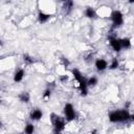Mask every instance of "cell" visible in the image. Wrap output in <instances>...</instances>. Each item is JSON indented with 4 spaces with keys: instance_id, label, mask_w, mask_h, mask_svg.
<instances>
[{
    "instance_id": "1",
    "label": "cell",
    "mask_w": 134,
    "mask_h": 134,
    "mask_svg": "<svg viewBox=\"0 0 134 134\" xmlns=\"http://www.w3.org/2000/svg\"><path fill=\"white\" fill-rule=\"evenodd\" d=\"M129 119L133 120V115L130 114L128 110H115L109 114V120L111 122H124Z\"/></svg>"
},
{
    "instance_id": "2",
    "label": "cell",
    "mask_w": 134,
    "mask_h": 134,
    "mask_svg": "<svg viewBox=\"0 0 134 134\" xmlns=\"http://www.w3.org/2000/svg\"><path fill=\"white\" fill-rule=\"evenodd\" d=\"M72 74L74 76V79L79 82V89L81 91V94L83 96H86L88 93V86H87V80L85 79V76L82 74V72L79 69H72Z\"/></svg>"
},
{
    "instance_id": "3",
    "label": "cell",
    "mask_w": 134,
    "mask_h": 134,
    "mask_svg": "<svg viewBox=\"0 0 134 134\" xmlns=\"http://www.w3.org/2000/svg\"><path fill=\"white\" fill-rule=\"evenodd\" d=\"M50 120L53 127V133L54 134H61L62 131L65 129V119L61 116H59L55 113L50 114Z\"/></svg>"
},
{
    "instance_id": "4",
    "label": "cell",
    "mask_w": 134,
    "mask_h": 134,
    "mask_svg": "<svg viewBox=\"0 0 134 134\" xmlns=\"http://www.w3.org/2000/svg\"><path fill=\"white\" fill-rule=\"evenodd\" d=\"M110 18L112 20L113 27H119L124 24V15L121 14L120 10H113L111 13Z\"/></svg>"
},
{
    "instance_id": "5",
    "label": "cell",
    "mask_w": 134,
    "mask_h": 134,
    "mask_svg": "<svg viewBox=\"0 0 134 134\" xmlns=\"http://www.w3.org/2000/svg\"><path fill=\"white\" fill-rule=\"evenodd\" d=\"M64 115H65V119L67 121H72L75 118V111H74L72 104L67 103L64 106Z\"/></svg>"
},
{
    "instance_id": "6",
    "label": "cell",
    "mask_w": 134,
    "mask_h": 134,
    "mask_svg": "<svg viewBox=\"0 0 134 134\" xmlns=\"http://www.w3.org/2000/svg\"><path fill=\"white\" fill-rule=\"evenodd\" d=\"M42 117H43V112H42L40 109H38V108L32 109V110L30 111V113H29V118H30L31 120L37 121V120H40Z\"/></svg>"
},
{
    "instance_id": "7",
    "label": "cell",
    "mask_w": 134,
    "mask_h": 134,
    "mask_svg": "<svg viewBox=\"0 0 134 134\" xmlns=\"http://www.w3.org/2000/svg\"><path fill=\"white\" fill-rule=\"evenodd\" d=\"M109 42H110V45H111V47L113 48L114 51H116V52L120 51L121 46H120V43H119V39L110 37V38H109Z\"/></svg>"
},
{
    "instance_id": "8",
    "label": "cell",
    "mask_w": 134,
    "mask_h": 134,
    "mask_svg": "<svg viewBox=\"0 0 134 134\" xmlns=\"http://www.w3.org/2000/svg\"><path fill=\"white\" fill-rule=\"evenodd\" d=\"M95 67L98 71H104L108 68V62L104 59H97L95 61Z\"/></svg>"
},
{
    "instance_id": "9",
    "label": "cell",
    "mask_w": 134,
    "mask_h": 134,
    "mask_svg": "<svg viewBox=\"0 0 134 134\" xmlns=\"http://www.w3.org/2000/svg\"><path fill=\"white\" fill-rule=\"evenodd\" d=\"M50 17H51V16H50L49 14H46V13L40 10L39 14H38V21H39L41 24H44V23H46V22L50 19Z\"/></svg>"
},
{
    "instance_id": "10",
    "label": "cell",
    "mask_w": 134,
    "mask_h": 134,
    "mask_svg": "<svg viewBox=\"0 0 134 134\" xmlns=\"http://www.w3.org/2000/svg\"><path fill=\"white\" fill-rule=\"evenodd\" d=\"M24 74H25V72H24L23 69L17 70V71L15 72V74H14V82H16V83L21 82V81L23 80V77H24Z\"/></svg>"
},
{
    "instance_id": "11",
    "label": "cell",
    "mask_w": 134,
    "mask_h": 134,
    "mask_svg": "<svg viewBox=\"0 0 134 134\" xmlns=\"http://www.w3.org/2000/svg\"><path fill=\"white\" fill-rule=\"evenodd\" d=\"M19 100H20L21 103H24V104L29 103V100H30V95H29V93L26 92V91L21 92V93L19 94Z\"/></svg>"
},
{
    "instance_id": "12",
    "label": "cell",
    "mask_w": 134,
    "mask_h": 134,
    "mask_svg": "<svg viewBox=\"0 0 134 134\" xmlns=\"http://www.w3.org/2000/svg\"><path fill=\"white\" fill-rule=\"evenodd\" d=\"M119 43H120L121 48H126V49L131 48V40H130L129 38H122V39H119Z\"/></svg>"
},
{
    "instance_id": "13",
    "label": "cell",
    "mask_w": 134,
    "mask_h": 134,
    "mask_svg": "<svg viewBox=\"0 0 134 134\" xmlns=\"http://www.w3.org/2000/svg\"><path fill=\"white\" fill-rule=\"evenodd\" d=\"M85 16H86L87 18H89V19H94V18L96 17V13H95L94 8H92V7H87V8L85 9Z\"/></svg>"
},
{
    "instance_id": "14",
    "label": "cell",
    "mask_w": 134,
    "mask_h": 134,
    "mask_svg": "<svg viewBox=\"0 0 134 134\" xmlns=\"http://www.w3.org/2000/svg\"><path fill=\"white\" fill-rule=\"evenodd\" d=\"M72 7H73V2H72V1H65V2H64L63 8H64V10L66 12V14H69L70 10L72 9Z\"/></svg>"
},
{
    "instance_id": "15",
    "label": "cell",
    "mask_w": 134,
    "mask_h": 134,
    "mask_svg": "<svg viewBox=\"0 0 134 134\" xmlns=\"http://www.w3.org/2000/svg\"><path fill=\"white\" fill-rule=\"evenodd\" d=\"M97 84V77L96 76H91L87 80V86L88 87H94Z\"/></svg>"
},
{
    "instance_id": "16",
    "label": "cell",
    "mask_w": 134,
    "mask_h": 134,
    "mask_svg": "<svg viewBox=\"0 0 134 134\" xmlns=\"http://www.w3.org/2000/svg\"><path fill=\"white\" fill-rule=\"evenodd\" d=\"M34 131H35V126H34L32 124L29 122V124H27V125L25 126V129H24L25 134H32Z\"/></svg>"
},
{
    "instance_id": "17",
    "label": "cell",
    "mask_w": 134,
    "mask_h": 134,
    "mask_svg": "<svg viewBox=\"0 0 134 134\" xmlns=\"http://www.w3.org/2000/svg\"><path fill=\"white\" fill-rule=\"evenodd\" d=\"M23 61H24L25 64H28V65H30V64H32V63L35 62L34 58L30 57L29 54H24V55H23Z\"/></svg>"
},
{
    "instance_id": "18",
    "label": "cell",
    "mask_w": 134,
    "mask_h": 134,
    "mask_svg": "<svg viewBox=\"0 0 134 134\" xmlns=\"http://www.w3.org/2000/svg\"><path fill=\"white\" fill-rule=\"evenodd\" d=\"M118 66H119L118 60H117V59H113V60L111 61V64L109 65V68H110V69H116Z\"/></svg>"
},
{
    "instance_id": "19",
    "label": "cell",
    "mask_w": 134,
    "mask_h": 134,
    "mask_svg": "<svg viewBox=\"0 0 134 134\" xmlns=\"http://www.w3.org/2000/svg\"><path fill=\"white\" fill-rule=\"evenodd\" d=\"M50 94H51V89H50V87H48V88L44 91V93H43V98H45V99L49 98V97H50Z\"/></svg>"
},
{
    "instance_id": "20",
    "label": "cell",
    "mask_w": 134,
    "mask_h": 134,
    "mask_svg": "<svg viewBox=\"0 0 134 134\" xmlns=\"http://www.w3.org/2000/svg\"><path fill=\"white\" fill-rule=\"evenodd\" d=\"M67 80H68V76H67V75H65V76H62V77H61V81H63V82H64V81H67Z\"/></svg>"
},
{
    "instance_id": "21",
    "label": "cell",
    "mask_w": 134,
    "mask_h": 134,
    "mask_svg": "<svg viewBox=\"0 0 134 134\" xmlns=\"http://www.w3.org/2000/svg\"><path fill=\"white\" fill-rule=\"evenodd\" d=\"M95 133H96V130H93V131L91 132V134H95Z\"/></svg>"
},
{
    "instance_id": "22",
    "label": "cell",
    "mask_w": 134,
    "mask_h": 134,
    "mask_svg": "<svg viewBox=\"0 0 134 134\" xmlns=\"http://www.w3.org/2000/svg\"><path fill=\"white\" fill-rule=\"evenodd\" d=\"M1 126H2V121H1V119H0V128H1Z\"/></svg>"
}]
</instances>
